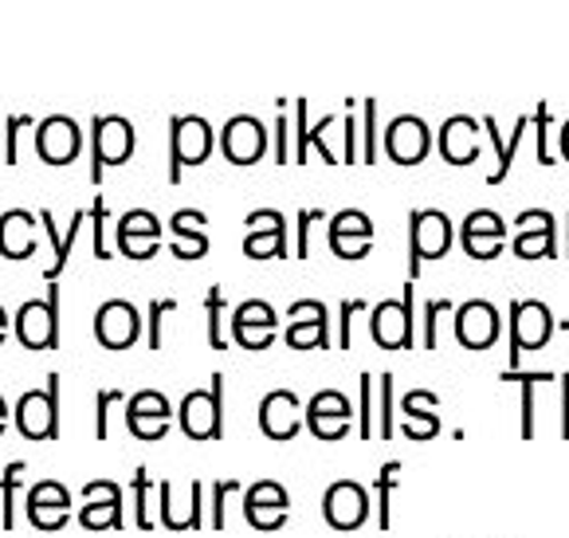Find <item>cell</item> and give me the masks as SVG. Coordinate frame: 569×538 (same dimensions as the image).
Segmentation results:
<instances>
[{
	"mask_svg": "<svg viewBox=\"0 0 569 538\" xmlns=\"http://www.w3.org/2000/svg\"><path fill=\"white\" fill-rule=\"evenodd\" d=\"M471 134H476V127H471L468 118H452L445 130H440V150H445V158L452 161V166H468V161H476V142H471Z\"/></svg>",
	"mask_w": 569,
	"mask_h": 538,
	"instance_id": "1f68e13d",
	"label": "cell"
},
{
	"mask_svg": "<svg viewBox=\"0 0 569 538\" xmlns=\"http://www.w3.org/2000/svg\"><path fill=\"white\" fill-rule=\"evenodd\" d=\"M456 338L468 350H491L495 338H499V311L491 303H483V299L456 307Z\"/></svg>",
	"mask_w": 569,
	"mask_h": 538,
	"instance_id": "44dd1931",
	"label": "cell"
},
{
	"mask_svg": "<svg viewBox=\"0 0 569 538\" xmlns=\"http://www.w3.org/2000/svg\"><path fill=\"white\" fill-rule=\"evenodd\" d=\"M17 338L28 350H56L59 346V287H48V299H28L12 319Z\"/></svg>",
	"mask_w": 569,
	"mask_h": 538,
	"instance_id": "3957f363",
	"label": "cell"
},
{
	"mask_svg": "<svg viewBox=\"0 0 569 538\" xmlns=\"http://www.w3.org/2000/svg\"><path fill=\"white\" fill-rule=\"evenodd\" d=\"M322 515L335 530H358L369 519V491L358 480H335L322 496Z\"/></svg>",
	"mask_w": 569,
	"mask_h": 538,
	"instance_id": "8fae6325",
	"label": "cell"
},
{
	"mask_svg": "<svg viewBox=\"0 0 569 538\" xmlns=\"http://www.w3.org/2000/svg\"><path fill=\"white\" fill-rule=\"evenodd\" d=\"M287 515H291V496L279 480H256L243 491V519L256 530H283Z\"/></svg>",
	"mask_w": 569,
	"mask_h": 538,
	"instance_id": "8992f818",
	"label": "cell"
},
{
	"mask_svg": "<svg viewBox=\"0 0 569 538\" xmlns=\"http://www.w3.org/2000/svg\"><path fill=\"white\" fill-rule=\"evenodd\" d=\"M158 240H161V225L150 209H134L118 220V248L130 260H150L158 252Z\"/></svg>",
	"mask_w": 569,
	"mask_h": 538,
	"instance_id": "603a6c76",
	"label": "cell"
},
{
	"mask_svg": "<svg viewBox=\"0 0 569 538\" xmlns=\"http://www.w3.org/2000/svg\"><path fill=\"white\" fill-rule=\"evenodd\" d=\"M169 421H173V405L158 389H138L134 397H126V429L134 432L138 440H146V445L166 437Z\"/></svg>",
	"mask_w": 569,
	"mask_h": 538,
	"instance_id": "52a82bcc",
	"label": "cell"
},
{
	"mask_svg": "<svg viewBox=\"0 0 569 538\" xmlns=\"http://www.w3.org/2000/svg\"><path fill=\"white\" fill-rule=\"evenodd\" d=\"M366 311V303L361 299H346L342 303V350H350V315Z\"/></svg>",
	"mask_w": 569,
	"mask_h": 538,
	"instance_id": "7dc6e473",
	"label": "cell"
},
{
	"mask_svg": "<svg viewBox=\"0 0 569 538\" xmlns=\"http://www.w3.org/2000/svg\"><path fill=\"white\" fill-rule=\"evenodd\" d=\"M138 335H142V315H138L134 303L126 299H110L94 311V338H99L107 350H126L134 346Z\"/></svg>",
	"mask_w": 569,
	"mask_h": 538,
	"instance_id": "4fadbf2b",
	"label": "cell"
},
{
	"mask_svg": "<svg viewBox=\"0 0 569 538\" xmlns=\"http://www.w3.org/2000/svg\"><path fill=\"white\" fill-rule=\"evenodd\" d=\"M319 209H302L299 212V256H310V220H319Z\"/></svg>",
	"mask_w": 569,
	"mask_h": 538,
	"instance_id": "f6af8a7d",
	"label": "cell"
},
{
	"mask_svg": "<svg viewBox=\"0 0 569 538\" xmlns=\"http://www.w3.org/2000/svg\"><path fill=\"white\" fill-rule=\"evenodd\" d=\"M302 425H307V409H302L291 389H271L260 401V429L268 440H279V445L295 440Z\"/></svg>",
	"mask_w": 569,
	"mask_h": 538,
	"instance_id": "5bb4252c",
	"label": "cell"
},
{
	"mask_svg": "<svg viewBox=\"0 0 569 538\" xmlns=\"http://www.w3.org/2000/svg\"><path fill=\"white\" fill-rule=\"evenodd\" d=\"M201 225H204V212H197V209L173 212L169 228H173V236H177V245H173L177 260H201V256L209 252V236H204Z\"/></svg>",
	"mask_w": 569,
	"mask_h": 538,
	"instance_id": "f1b7e54d",
	"label": "cell"
},
{
	"mask_svg": "<svg viewBox=\"0 0 569 538\" xmlns=\"http://www.w3.org/2000/svg\"><path fill=\"white\" fill-rule=\"evenodd\" d=\"M369 335L381 350H409L412 346V291H405L401 299H389L373 311L369 319Z\"/></svg>",
	"mask_w": 569,
	"mask_h": 538,
	"instance_id": "9a60e30c",
	"label": "cell"
},
{
	"mask_svg": "<svg viewBox=\"0 0 569 538\" xmlns=\"http://www.w3.org/2000/svg\"><path fill=\"white\" fill-rule=\"evenodd\" d=\"M4 335H9V311L0 307V342H4Z\"/></svg>",
	"mask_w": 569,
	"mask_h": 538,
	"instance_id": "f907efd6",
	"label": "cell"
},
{
	"mask_svg": "<svg viewBox=\"0 0 569 538\" xmlns=\"http://www.w3.org/2000/svg\"><path fill=\"white\" fill-rule=\"evenodd\" d=\"M24 511L36 530H59L71 519V491L59 480H40L28 488Z\"/></svg>",
	"mask_w": 569,
	"mask_h": 538,
	"instance_id": "2e32d148",
	"label": "cell"
},
{
	"mask_svg": "<svg viewBox=\"0 0 569 538\" xmlns=\"http://www.w3.org/2000/svg\"><path fill=\"white\" fill-rule=\"evenodd\" d=\"M24 122H32V118L28 114L9 118V138H4V158H9V166H17V127H24Z\"/></svg>",
	"mask_w": 569,
	"mask_h": 538,
	"instance_id": "bcb514c9",
	"label": "cell"
},
{
	"mask_svg": "<svg viewBox=\"0 0 569 538\" xmlns=\"http://www.w3.org/2000/svg\"><path fill=\"white\" fill-rule=\"evenodd\" d=\"M4 425H9V405H4V397H0V432H4Z\"/></svg>",
	"mask_w": 569,
	"mask_h": 538,
	"instance_id": "816d5d0a",
	"label": "cell"
},
{
	"mask_svg": "<svg viewBox=\"0 0 569 538\" xmlns=\"http://www.w3.org/2000/svg\"><path fill=\"white\" fill-rule=\"evenodd\" d=\"M448 245H452V225H448L445 212H412V276H417L425 260H440L448 252Z\"/></svg>",
	"mask_w": 569,
	"mask_h": 538,
	"instance_id": "e0dca14e",
	"label": "cell"
},
{
	"mask_svg": "<svg viewBox=\"0 0 569 538\" xmlns=\"http://www.w3.org/2000/svg\"><path fill=\"white\" fill-rule=\"evenodd\" d=\"M561 393H566V401H561V437L569 440V373H561Z\"/></svg>",
	"mask_w": 569,
	"mask_h": 538,
	"instance_id": "681fc988",
	"label": "cell"
},
{
	"mask_svg": "<svg viewBox=\"0 0 569 538\" xmlns=\"http://www.w3.org/2000/svg\"><path fill=\"white\" fill-rule=\"evenodd\" d=\"M276 311H271V303H263V299H248V303L236 307L232 315V338L243 346V350H268L271 338H276Z\"/></svg>",
	"mask_w": 569,
	"mask_h": 538,
	"instance_id": "d6986e66",
	"label": "cell"
},
{
	"mask_svg": "<svg viewBox=\"0 0 569 538\" xmlns=\"http://www.w3.org/2000/svg\"><path fill=\"white\" fill-rule=\"evenodd\" d=\"M17 429L24 440H56L59 437V373H48V386L28 389L12 409Z\"/></svg>",
	"mask_w": 569,
	"mask_h": 538,
	"instance_id": "7a4b0ae2",
	"label": "cell"
},
{
	"mask_svg": "<svg viewBox=\"0 0 569 538\" xmlns=\"http://www.w3.org/2000/svg\"><path fill=\"white\" fill-rule=\"evenodd\" d=\"M515 252L522 256V260H542V256L553 252V228H542V232H522L519 245H515Z\"/></svg>",
	"mask_w": 569,
	"mask_h": 538,
	"instance_id": "74e56055",
	"label": "cell"
},
{
	"mask_svg": "<svg viewBox=\"0 0 569 538\" xmlns=\"http://www.w3.org/2000/svg\"><path fill=\"white\" fill-rule=\"evenodd\" d=\"M232 491H240V480H232V476L212 484V507H209L212 515H209V522L217 530H224V504H228V496H232Z\"/></svg>",
	"mask_w": 569,
	"mask_h": 538,
	"instance_id": "60d3db41",
	"label": "cell"
},
{
	"mask_svg": "<svg viewBox=\"0 0 569 538\" xmlns=\"http://www.w3.org/2000/svg\"><path fill=\"white\" fill-rule=\"evenodd\" d=\"M463 245L476 260H491L502 248V217L491 209H479L463 220Z\"/></svg>",
	"mask_w": 569,
	"mask_h": 538,
	"instance_id": "83f0119b",
	"label": "cell"
},
{
	"mask_svg": "<svg viewBox=\"0 0 569 538\" xmlns=\"http://www.w3.org/2000/svg\"><path fill=\"white\" fill-rule=\"evenodd\" d=\"M499 381H511V386L522 389V401H519V437L522 440H535V389L542 381H553L550 370H507Z\"/></svg>",
	"mask_w": 569,
	"mask_h": 538,
	"instance_id": "4dcf8cb0",
	"label": "cell"
},
{
	"mask_svg": "<svg viewBox=\"0 0 569 538\" xmlns=\"http://www.w3.org/2000/svg\"><path fill=\"white\" fill-rule=\"evenodd\" d=\"M440 397L428 389H409L401 401V432L409 440H432L440 432Z\"/></svg>",
	"mask_w": 569,
	"mask_h": 538,
	"instance_id": "cb8c5ba5",
	"label": "cell"
},
{
	"mask_svg": "<svg viewBox=\"0 0 569 538\" xmlns=\"http://www.w3.org/2000/svg\"><path fill=\"white\" fill-rule=\"evenodd\" d=\"M381 412H377V437L389 440L397 437V405H393V373H381Z\"/></svg>",
	"mask_w": 569,
	"mask_h": 538,
	"instance_id": "e575fe53",
	"label": "cell"
},
{
	"mask_svg": "<svg viewBox=\"0 0 569 538\" xmlns=\"http://www.w3.org/2000/svg\"><path fill=\"white\" fill-rule=\"evenodd\" d=\"M553 335V319L546 303H515L511 307V370L522 366V353L542 350Z\"/></svg>",
	"mask_w": 569,
	"mask_h": 538,
	"instance_id": "ba28073f",
	"label": "cell"
},
{
	"mask_svg": "<svg viewBox=\"0 0 569 538\" xmlns=\"http://www.w3.org/2000/svg\"><path fill=\"white\" fill-rule=\"evenodd\" d=\"M169 127H173V134H169V181H181L184 166H201L212 153V130L197 114L189 118L177 114Z\"/></svg>",
	"mask_w": 569,
	"mask_h": 538,
	"instance_id": "277c9868",
	"label": "cell"
},
{
	"mask_svg": "<svg viewBox=\"0 0 569 538\" xmlns=\"http://www.w3.org/2000/svg\"><path fill=\"white\" fill-rule=\"evenodd\" d=\"M204 311H209V346L212 350H224V330H220V319H224V295L220 287H212L209 299H204Z\"/></svg>",
	"mask_w": 569,
	"mask_h": 538,
	"instance_id": "f35d334b",
	"label": "cell"
},
{
	"mask_svg": "<svg viewBox=\"0 0 569 538\" xmlns=\"http://www.w3.org/2000/svg\"><path fill=\"white\" fill-rule=\"evenodd\" d=\"M189 491H193V499H189V507H177L173 504V484L161 480L158 484V496H161V527L166 530H201L204 527V484L193 480L189 484Z\"/></svg>",
	"mask_w": 569,
	"mask_h": 538,
	"instance_id": "484cf974",
	"label": "cell"
},
{
	"mask_svg": "<svg viewBox=\"0 0 569 538\" xmlns=\"http://www.w3.org/2000/svg\"><path fill=\"white\" fill-rule=\"evenodd\" d=\"M369 240H373V225H369V217L358 209L338 212L335 225H330V248H335L342 260H361Z\"/></svg>",
	"mask_w": 569,
	"mask_h": 538,
	"instance_id": "d4e9b609",
	"label": "cell"
},
{
	"mask_svg": "<svg viewBox=\"0 0 569 538\" xmlns=\"http://www.w3.org/2000/svg\"><path fill=\"white\" fill-rule=\"evenodd\" d=\"M243 252L251 260H271V256H287V225L283 212L260 209L248 217V240H243Z\"/></svg>",
	"mask_w": 569,
	"mask_h": 538,
	"instance_id": "7402d4cb",
	"label": "cell"
},
{
	"mask_svg": "<svg viewBox=\"0 0 569 538\" xmlns=\"http://www.w3.org/2000/svg\"><path fill=\"white\" fill-rule=\"evenodd\" d=\"M401 471L405 464L401 460H389L386 468L373 476V496H377V527L389 530L393 527V491L397 484H401Z\"/></svg>",
	"mask_w": 569,
	"mask_h": 538,
	"instance_id": "d6a6232c",
	"label": "cell"
},
{
	"mask_svg": "<svg viewBox=\"0 0 569 538\" xmlns=\"http://www.w3.org/2000/svg\"><path fill=\"white\" fill-rule=\"evenodd\" d=\"M91 217H94V256H99V260H110V256H107V245H102V220H107V205H102V197L94 201Z\"/></svg>",
	"mask_w": 569,
	"mask_h": 538,
	"instance_id": "ee69618b",
	"label": "cell"
},
{
	"mask_svg": "<svg viewBox=\"0 0 569 538\" xmlns=\"http://www.w3.org/2000/svg\"><path fill=\"white\" fill-rule=\"evenodd\" d=\"M40 220H43V232H48V236H51V245H56V260H51V268H48V279L56 283V276L63 271V263H68L71 248H68V240H63V236L56 232V225H51V212H48V209L40 212Z\"/></svg>",
	"mask_w": 569,
	"mask_h": 538,
	"instance_id": "b9f144b4",
	"label": "cell"
},
{
	"mask_svg": "<svg viewBox=\"0 0 569 538\" xmlns=\"http://www.w3.org/2000/svg\"><path fill=\"white\" fill-rule=\"evenodd\" d=\"M79 522L87 530H122V488L114 480H91L83 484V507H79Z\"/></svg>",
	"mask_w": 569,
	"mask_h": 538,
	"instance_id": "30bf717a",
	"label": "cell"
},
{
	"mask_svg": "<svg viewBox=\"0 0 569 538\" xmlns=\"http://www.w3.org/2000/svg\"><path fill=\"white\" fill-rule=\"evenodd\" d=\"M177 311V299H153L150 303V350H161V315Z\"/></svg>",
	"mask_w": 569,
	"mask_h": 538,
	"instance_id": "7bdbcfd3",
	"label": "cell"
},
{
	"mask_svg": "<svg viewBox=\"0 0 569 538\" xmlns=\"http://www.w3.org/2000/svg\"><path fill=\"white\" fill-rule=\"evenodd\" d=\"M287 346L291 350H327V307L319 299H299L287 311Z\"/></svg>",
	"mask_w": 569,
	"mask_h": 538,
	"instance_id": "ac0fdd59",
	"label": "cell"
},
{
	"mask_svg": "<svg viewBox=\"0 0 569 538\" xmlns=\"http://www.w3.org/2000/svg\"><path fill=\"white\" fill-rule=\"evenodd\" d=\"M118 401H126L122 389H99V401H94V437L107 440L110 437V409Z\"/></svg>",
	"mask_w": 569,
	"mask_h": 538,
	"instance_id": "ab89813d",
	"label": "cell"
},
{
	"mask_svg": "<svg viewBox=\"0 0 569 538\" xmlns=\"http://www.w3.org/2000/svg\"><path fill=\"white\" fill-rule=\"evenodd\" d=\"M361 397H358V437L361 440H373L377 425H373V373H361Z\"/></svg>",
	"mask_w": 569,
	"mask_h": 538,
	"instance_id": "d590c367",
	"label": "cell"
},
{
	"mask_svg": "<svg viewBox=\"0 0 569 538\" xmlns=\"http://www.w3.org/2000/svg\"><path fill=\"white\" fill-rule=\"evenodd\" d=\"M36 252V217L28 209H9L0 217V256L28 260Z\"/></svg>",
	"mask_w": 569,
	"mask_h": 538,
	"instance_id": "4316f807",
	"label": "cell"
},
{
	"mask_svg": "<svg viewBox=\"0 0 569 538\" xmlns=\"http://www.w3.org/2000/svg\"><path fill=\"white\" fill-rule=\"evenodd\" d=\"M448 311V303H428V335H425V346L436 350V315Z\"/></svg>",
	"mask_w": 569,
	"mask_h": 538,
	"instance_id": "c3c4849f",
	"label": "cell"
},
{
	"mask_svg": "<svg viewBox=\"0 0 569 538\" xmlns=\"http://www.w3.org/2000/svg\"><path fill=\"white\" fill-rule=\"evenodd\" d=\"M389 153L401 166H417L420 158L428 153V127L420 118H397L389 127Z\"/></svg>",
	"mask_w": 569,
	"mask_h": 538,
	"instance_id": "f546056e",
	"label": "cell"
},
{
	"mask_svg": "<svg viewBox=\"0 0 569 538\" xmlns=\"http://www.w3.org/2000/svg\"><path fill=\"white\" fill-rule=\"evenodd\" d=\"M28 460H12L9 468L0 471V527L12 530L17 527V491L24 484Z\"/></svg>",
	"mask_w": 569,
	"mask_h": 538,
	"instance_id": "836d02e7",
	"label": "cell"
},
{
	"mask_svg": "<svg viewBox=\"0 0 569 538\" xmlns=\"http://www.w3.org/2000/svg\"><path fill=\"white\" fill-rule=\"evenodd\" d=\"M353 417H358V412H353L350 397H346L342 389H322V393H315V397H310V405H307L310 437L327 440V445L350 437Z\"/></svg>",
	"mask_w": 569,
	"mask_h": 538,
	"instance_id": "5b68a950",
	"label": "cell"
},
{
	"mask_svg": "<svg viewBox=\"0 0 569 538\" xmlns=\"http://www.w3.org/2000/svg\"><path fill=\"white\" fill-rule=\"evenodd\" d=\"M134 527L138 530H153V515H150V471L134 468Z\"/></svg>",
	"mask_w": 569,
	"mask_h": 538,
	"instance_id": "8d00e7d4",
	"label": "cell"
},
{
	"mask_svg": "<svg viewBox=\"0 0 569 538\" xmlns=\"http://www.w3.org/2000/svg\"><path fill=\"white\" fill-rule=\"evenodd\" d=\"M209 389H193L184 393L181 409H177V421L189 440H220L224 437V373H212Z\"/></svg>",
	"mask_w": 569,
	"mask_h": 538,
	"instance_id": "6da1fadb",
	"label": "cell"
},
{
	"mask_svg": "<svg viewBox=\"0 0 569 538\" xmlns=\"http://www.w3.org/2000/svg\"><path fill=\"white\" fill-rule=\"evenodd\" d=\"M220 146H224L232 166H251V161H260L263 150H268V130H263L260 118L236 114L224 127V134H220Z\"/></svg>",
	"mask_w": 569,
	"mask_h": 538,
	"instance_id": "ffe728a7",
	"label": "cell"
},
{
	"mask_svg": "<svg viewBox=\"0 0 569 538\" xmlns=\"http://www.w3.org/2000/svg\"><path fill=\"white\" fill-rule=\"evenodd\" d=\"M130 153H134V127L122 114L94 118V181H102V166H122Z\"/></svg>",
	"mask_w": 569,
	"mask_h": 538,
	"instance_id": "9c48e42d",
	"label": "cell"
},
{
	"mask_svg": "<svg viewBox=\"0 0 569 538\" xmlns=\"http://www.w3.org/2000/svg\"><path fill=\"white\" fill-rule=\"evenodd\" d=\"M83 150V134H79V122L68 114H51L36 127V153H40L48 166H68Z\"/></svg>",
	"mask_w": 569,
	"mask_h": 538,
	"instance_id": "7c38bea8",
	"label": "cell"
}]
</instances>
